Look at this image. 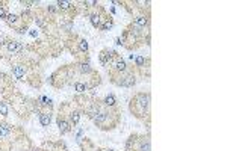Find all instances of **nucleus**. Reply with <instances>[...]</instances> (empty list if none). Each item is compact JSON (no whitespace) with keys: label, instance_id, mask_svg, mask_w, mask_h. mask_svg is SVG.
<instances>
[{"label":"nucleus","instance_id":"26","mask_svg":"<svg viewBox=\"0 0 227 151\" xmlns=\"http://www.w3.org/2000/svg\"><path fill=\"white\" fill-rule=\"evenodd\" d=\"M26 30H27V27H26V26H24V27H20V29H17V32H18V33H26Z\"/></svg>","mask_w":227,"mask_h":151},{"label":"nucleus","instance_id":"25","mask_svg":"<svg viewBox=\"0 0 227 151\" xmlns=\"http://www.w3.org/2000/svg\"><path fill=\"white\" fill-rule=\"evenodd\" d=\"M6 12H5V9L3 8H0V18H6Z\"/></svg>","mask_w":227,"mask_h":151},{"label":"nucleus","instance_id":"10","mask_svg":"<svg viewBox=\"0 0 227 151\" xmlns=\"http://www.w3.org/2000/svg\"><path fill=\"white\" fill-rule=\"evenodd\" d=\"M12 74L15 76V79H23V76H24V68L23 67H20V65H17V67H14L12 68Z\"/></svg>","mask_w":227,"mask_h":151},{"label":"nucleus","instance_id":"19","mask_svg":"<svg viewBox=\"0 0 227 151\" xmlns=\"http://www.w3.org/2000/svg\"><path fill=\"white\" fill-rule=\"evenodd\" d=\"M79 50H80V51H88V42L85 39L79 41Z\"/></svg>","mask_w":227,"mask_h":151},{"label":"nucleus","instance_id":"20","mask_svg":"<svg viewBox=\"0 0 227 151\" xmlns=\"http://www.w3.org/2000/svg\"><path fill=\"white\" fill-rule=\"evenodd\" d=\"M70 120H71V122H73V124H77V122H79V120H80V113H79V112H73V113H71V116H70Z\"/></svg>","mask_w":227,"mask_h":151},{"label":"nucleus","instance_id":"4","mask_svg":"<svg viewBox=\"0 0 227 151\" xmlns=\"http://www.w3.org/2000/svg\"><path fill=\"white\" fill-rule=\"evenodd\" d=\"M117 85L130 88V86L135 85V76H126V77H121V80H120V82H117Z\"/></svg>","mask_w":227,"mask_h":151},{"label":"nucleus","instance_id":"16","mask_svg":"<svg viewBox=\"0 0 227 151\" xmlns=\"http://www.w3.org/2000/svg\"><path fill=\"white\" fill-rule=\"evenodd\" d=\"M88 115H89V118H96V116L98 115V106H97V104H94V106L91 107V109H89Z\"/></svg>","mask_w":227,"mask_h":151},{"label":"nucleus","instance_id":"12","mask_svg":"<svg viewBox=\"0 0 227 151\" xmlns=\"http://www.w3.org/2000/svg\"><path fill=\"white\" fill-rule=\"evenodd\" d=\"M106 106H109V107H112V106H115V103H117V100H115V97L112 95V94H109V95H106L104 97V101H103Z\"/></svg>","mask_w":227,"mask_h":151},{"label":"nucleus","instance_id":"8","mask_svg":"<svg viewBox=\"0 0 227 151\" xmlns=\"http://www.w3.org/2000/svg\"><path fill=\"white\" fill-rule=\"evenodd\" d=\"M135 26H138V27H142L144 29L147 24H149V18L147 17H144V15H139V17H136V20H135V23H133Z\"/></svg>","mask_w":227,"mask_h":151},{"label":"nucleus","instance_id":"14","mask_svg":"<svg viewBox=\"0 0 227 151\" xmlns=\"http://www.w3.org/2000/svg\"><path fill=\"white\" fill-rule=\"evenodd\" d=\"M5 20H6V23H8V24H14V23H17L18 17H17L15 14H8V15H6V18H5Z\"/></svg>","mask_w":227,"mask_h":151},{"label":"nucleus","instance_id":"17","mask_svg":"<svg viewBox=\"0 0 227 151\" xmlns=\"http://www.w3.org/2000/svg\"><path fill=\"white\" fill-rule=\"evenodd\" d=\"M79 69H80V73H91L92 69L89 67V63H80L79 65Z\"/></svg>","mask_w":227,"mask_h":151},{"label":"nucleus","instance_id":"5","mask_svg":"<svg viewBox=\"0 0 227 151\" xmlns=\"http://www.w3.org/2000/svg\"><path fill=\"white\" fill-rule=\"evenodd\" d=\"M58 127H59V132L64 134V133H67V132H70V124H68L64 118H58Z\"/></svg>","mask_w":227,"mask_h":151},{"label":"nucleus","instance_id":"7","mask_svg":"<svg viewBox=\"0 0 227 151\" xmlns=\"http://www.w3.org/2000/svg\"><path fill=\"white\" fill-rule=\"evenodd\" d=\"M40 122L43 127H49L50 122H52V116L49 115V113H41L40 115Z\"/></svg>","mask_w":227,"mask_h":151},{"label":"nucleus","instance_id":"18","mask_svg":"<svg viewBox=\"0 0 227 151\" xmlns=\"http://www.w3.org/2000/svg\"><path fill=\"white\" fill-rule=\"evenodd\" d=\"M74 89L77 91V92H80V94H82V92H85V91L88 89V86H86V85H83V83H76V85H74Z\"/></svg>","mask_w":227,"mask_h":151},{"label":"nucleus","instance_id":"9","mask_svg":"<svg viewBox=\"0 0 227 151\" xmlns=\"http://www.w3.org/2000/svg\"><path fill=\"white\" fill-rule=\"evenodd\" d=\"M115 69H117L118 73H126V69H127L126 61H123V59H118V61L115 62Z\"/></svg>","mask_w":227,"mask_h":151},{"label":"nucleus","instance_id":"22","mask_svg":"<svg viewBox=\"0 0 227 151\" xmlns=\"http://www.w3.org/2000/svg\"><path fill=\"white\" fill-rule=\"evenodd\" d=\"M112 26H114V24H112V21H110V20H106L102 26H100V29H102V30H109L110 27H112Z\"/></svg>","mask_w":227,"mask_h":151},{"label":"nucleus","instance_id":"11","mask_svg":"<svg viewBox=\"0 0 227 151\" xmlns=\"http://www.w3.org/2000/svg\"><path fill=\"white\" fill-rule=\"evenodd\" d=\"M11 134V127L6 124H0V138H6Z\"/></svg>","mask_w":227,"mask_h":151},{"label":"nucleus","instance_id":"6","mask_svg":"<svg viewBox=\"0 0 227 151\" xmlns=\"http://www.w3.org/2000/svg\"><path fill=\"white\" fill-rule=\"evenodd\" d=\"M138 151H151V147H150V141L147 138L141 139L139 141V147H138Z\"/></svg>","mask_w":227,"mask_h":151},{"label":"nucleus","instance_id":"15","mask_svg":"<svg viewBox=\"0 0 227 151\" xmlns=\"http://www.w3.org/2000/svg\"><path fill=\"white\" fill-rule=\"evenodd\" d=\"M70 6H71V3H70V2H64V0H59V2H58V9L65 11V9H68Z\"/></svg>","mask_w":227,"mask_h":151},{"label":"nucleus","instance_id":"30","mask_svg":"<svg viewBox=\"0 0 227 151\" xmlns=\"http://www.w3.org/2000/svg\"><path fill=\"white\" fill-rule=\"evenodd\" d=\"M85 5H89V6H92V5H96V2H85Z\"/></svg>","mask_w":227,"mask_h":151},{"label":"nucleus","instance_id":"29","mask_svg":"<svg viewBox=\"0 0 227 151\" xmlns=\"http://www.w3.org/2000/svg\"><path fill=\"white\" fill-rule=\"evenodd\" d=\"M30 35H32V36H36V35H38V32H36V30H32V32H30Z\"/></svg>","mask_w":227,"mask_h":151},{"label":"nucleus","instance_id":"1","mask_svg":"<svg viewBox=\"0 0 227 151\" xmlns=\"http://www.w3.org/2000/svg\"><path fill=\"white\" fill-rule=\"evenodd\" d=\"M135 104L139 106L141 112L144 113L147 109H149V106H150V94H144V92L138 94L135 97Z\"/></svg>","mask_w":227,"mask_h":151},{"label":"nucleus","instance_id":"21","mask_svg":"<svg viewBox=\"0 0 227 151\" xmlns=\"http://www.w3.org/2000/svg\"><path fill=\"white\" fill-rule=\"evenodd\" d=\"M8 112H9V109H8V106L5 104V103H2V101H0V115L6 116V115H8Z\"/></svg>","mask_w":227,"mask_h":151},{"label":"nucleus","instance_id":"3","mask_svg":"<svg viewBox=\"0 0 227 151\" xmlns=\"http://www.w3.org/2000/svg\"><path fill=\"white\" fill-rule=\"evenodd\" d=\"M114 55H117L115 51H109V50H103L100 53V62H102V65H108L110 62V59L114 57Z\"/></svg>","mask_w":227,"mask_h":151},{"label":"nucleus","instance_id":"24","mask_svg":"<svg viewBox=\"0 0 227 151\" xmlns=\"http://www.w3.org/2000/svg\"><path fill=\"white\" fill-rule=\"evenodd\" d=\"M40 101H41V104H44V106H47V104H52V100H50V98H47V97H41V98H40Z\"/></svg>","mask_w":227,"mask_h":151},{"label":"nucleus","instance_id":"13","mask_svg":"<svg viewBox=\"0 0 227 151\" xmlns=\"http://www.w3.org/2000/svg\"><path fill=\"white\" fill-rule=\"evenodd\" d=\"M91 23H92V26L94 27H100L102 26V18H100V15H97V14H92L91 15Z\"/></svg>","mask_w":227,"mask_h":151},{"label":"nucleus","instance_id":"2","mask_svg":"<svg viewBox=\"0 0 227 151\" xmlns=\"http://www.w3.org/2000/svg\"><path fill=\"white\" fill-rule=\"evenodd\" d=\"M6 47L11 53H21L23 51V45L18 41H6Z\"/></svg>","mask_w":227,"mask_h":151},{"label":"nucleus","instance_id":"31","mask_svg":"<svg viewBox=\"0 0 227 151\" xmlns=\"http://www.w3.org/2000/svg\"><path fill=\"white\" fill-rule=\"evenodd\" d=\"M106 151H114V150H106Z\"/></svg>","mask_w":227,"mask_h":151},{"label":"nucleus","instance_id":"23","mask_svg":"<svg viewBox=\"0 0 227 151\" xmlns=\"http://www.w3.org/2000/svg\"><path fill=\"white\" fill-rule=\"evenodd\" d=\"M135 63H136V67H142L145 63V57L144 56H136L135 57Z\"/></svg>","mask_w":227,"mask_h":151},{"label":"nucleus","instance_id":"27","mask_svg":"<svg viewBox=\"0 0 227 151\" xmlns=\"http://www.w3.org/2000/svg\"><path fill=\"white\" fill-rule=\"evenodd\" d=\"M49 12H56V8L52 6V5H49Z\"/></svg>","mask_w":227,"mask_h":151},{"label":"nucleus","instance_id":"28","mask_svg":"<svg viewBox=\"0 0 227 151\" xmlns=\"http://www.w3.org/2000/svg\"><path fill=\"white\" fill-rule=\"evenodd\" d=\"M3 41H5V38H3L2 35H0V45H3V44H5V42H3Z\"/></svg>","mask_w":227,"mask_h":151}]
</instances>
